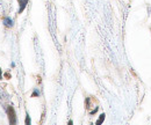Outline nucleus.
<instances>
[{
  "label": "nucleus",
  "instance_id": "obj_4",
  "mask_svg": "<svg viewBox=\"0 0 151 125\" xmlns=\"http://www.w3.org/2000/svg\"><path fill=\"white\" fill-rule=\"evenodd\" d=\"M104 119H105V114H102V115H100V118L98 119V122H96V124L100 125L102 122H104Z\"/></svg>",
  "mask_w": 151,
  "mask_h": 125
},
{
  "label": "nucleus",
  "instance_id": "obj_6",
  "mask_svg": "<svg viewBox=\"0 0 151 125\" xmlns=\"http://www.w3.org/2000/svg\"><path fill=\"white\" fill-rule=\"evenodd\" d=\"M1 73H2V72H1V68H0V79H1Z\"/></svg>",
  "mask_w": 151,
  "mask_h": 125
},
{
  "label": "nucleus",
  "instance_id": "obj_2",
  "mask_svg": "<svg viewBox=\"0 0 151 125\" xmlns=\"http://www.w3.org/2000/svg\"><path fill=\"white\" fill-rule=\"evenodd\" d=\"M27 2H28V0H19V4H20L19 13H22V12H23V9H25V7H26Z\"/></svg>",
  "mask_w": 151,
  "mask_h": 125
},
{
  "label": "nucleus",
  "instance_id": "obj_3",
  "mask_svg": "<svg viewBox=\"0 0 151 125\" xmlns=\"http://www.w3.org/2000/svg\"><path fill=\"white\" fill-rule=\"evenodd\" d=\"M4 25L6 27H13V21L9 19V18H5L4 19Z\"/></svg>",
  "mask_w": 151,
  "mask_h": 125
},
{
  "label": "nucleus",
  "instance_id": "obj_1",
  "mask_svg": "<svg viewBox=\"0 0 151 125\" xmlns=\"http://www.w3.org/2000/svg\"><path fill=\"white\" fill-rule=\"evenodd\" d=\"M7 115H8V118H9V123L13 125L16 123V117H15V111L13 109V107H8L7 109Z\"/></svg>",
  "mask_w": 151,
  "mask_h": 125
},
{
  "label": "nucleus",
  "instance_id": "obj_5",
  "mask_svg": "<svg viewBox=\"0 0 151 125\" xmlns=\"http://www.w3.org/2000/svg\"><path fill=\"white\" fill-rule=\"evenodd\" d=\"M26 124L27 125H29L30 124V119H29V116L27 115V119H26Z\"/></svg>",
  "mask_w": 151,
  "mask_h": 125
}]
</instances>
